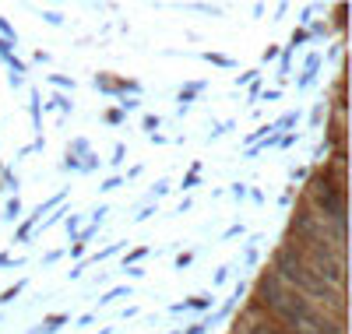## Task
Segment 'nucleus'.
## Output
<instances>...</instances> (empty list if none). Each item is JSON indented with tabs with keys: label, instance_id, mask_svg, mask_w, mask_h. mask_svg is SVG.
I'll return each instance as SVG.
<instances>
[{
	"label": "nucleus",
	"instance_id": "nucleus-1",
	"mask_svg": "<svg viewBox=\"0 0 352 334\" xmlns=\"http://www.w3.org/2000/svg\"><path fill=\"white\" fill-rule=\"evenodd\" d=\"M275 271H278V282H289V285H296L300 292H307V296H324V299H331V292H328V285L320 282L317 275H314V267L303 260V254H292V250H282L278 257H275Z\"/></svg>",
	"mask_w": 352,
	"mask_h": 334
},
{
	"label": "nucleus",
	"instance_id": "nucleus-2",
	"mask_svg": "<svg viewBox=\"0 0 352 334\" xmlns=\"http://www.w3.org/2000/svg\"><path fill=\"white\" fill-rule=\"evenodd\" d=\"M317 208L324 211V215H331L335 222L345 219V204H342V187L328 183V179H317Z\"/></svg>",
	"mask_w": 352,
	"mask_h": 334
},
{
	"label": "nucleus",
	"instance_id": "nucleus-3",
	"mask_svg": "<svg viewBox=\"0 0 352 334\" xmlns=\"http://www.w3.org/2000/svg\"><path fill=\"white\" fill-rule=\"evenodd\" d=\"M250 334H285L282 327H275V324H254L250 327Z\"/></svg>",
	"mask_w": 352,
	"mask_h": 334
},
{
	"label": "nucleus",
	"instance_id": "nucleus-4",
	"mask_svg": "<svg viewBox=\"0 0 352 334\" xmlns=\"http://www.w3.org/2000/svg\"><path fill=\"white\" fill-rule=\"evenodd\" d=\"M300 334H307V331H300Z\"/></svg>",
	"mask_w": 352,
	"mask_h": 334
}]
</instances>
